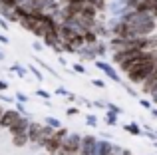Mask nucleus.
Wrapping results in <instances>:
<instances>
[{
    "label": "nucleus",
    "instance_id": "48",
    "mask_svg": "<svg viewBox=\"0 0 157 155\" xmlns=\"http://www.w3.org/2000/svg\"><path fill=\"white\" fill-rule=\"evenodd\" d=\"M155 32H157V20H155Z\"/></svg>",
    "mask_w": 157,
    "mask_h": 155
},
{
    "label": "nucleus",
    "instance_id": "13",
    "mask_svg": "<svg viewBox=\"0 0 157 155\" xmlns=\"http://www.w3.org/2000/svg\"><path fill=\"white\" fill-rule=\"evenodd\" d=\"M123 131H127L129 135H133V137H143L141 125H139V123H135V121H129V123H123Z\"/></svg>",
    "mask_w": 157,
    "mask_h": 155
},
{
    "label": "nucleus",
    "instance_id": "4",
    "mask_svg": "<svg viewBox=\"0 0 157 155\" xmlns=\"http://www.w3.org/2000/svg\"><path fill=\"white\" fill-rule=\"evenodd\" d=\"M96 68L98 70H101L104 74L109 78L111 81H115V84H123V80H121V76H119V72H117V68H113V64H109V62H105V60H96Z\"/></svg>",
    "mask_w": 157,
    "mask_h": 155
},
{
    "label": "nucleus",
    "instance_id": "27",
    "mask_svg": "<svg viewBox=\"0 0 157 155\" xmlns=\"http://www.w3.org/2000/svg\"><path fill=\"white\" fill-rule=\"evenodd\" d=\"M72 70H74V74H82V76H84L86 72H88V70L84 68V64H80V62H76V64H74V66H72Z\"/></svg>",
    "mask_w": 157,
    "mask_h": 155
},
{
    "label": "nucleus",
    "instance_id": "29",
    "mask_svg": "<svg viewBox=\"0 0 157 155\" xmlns=\"http://www.w3.org/2000/svg\"><path fill=\"white\" fill-rule=\"evenodd\" d=\"M90 84H92L94 88H100V89H104V88H105V81L101 80V78H94V80L90 81Z\"/></svg>",
    "mask_w": 157,
    "mask_h": 155
},
{
    "label": "nucleus",
    "instance_id": "32",
    "mask_svg": "<svg viewBox=\"0 0 157 155\" xmlns=\"http://www.w3.org/2000/svg\"><path fill=\"white\" fill-rule=\"evenodd\" d=\"M0 104H16V100L10 97L8 93H0Z\"/></svg>",
    "mask_w": 157,
    "mask_h": 155
},
{
    "label": "nucleus",
    "instance_id": "1",
    "mask_svg": "<svg viewBox=\"0 0 157 155\" xmlns=\"http://www.w3.org/2000/svg\"><path fill=\"white\" fill-rule=\"evenodd\" d=\"M155 64H141V66H137L135 70H131V72H127L125 78L131 81V84H137V85H141L143 81L147 80L151 74L155 72Z\"/></svg>",
    "mask_w": 157,
    "mask_h": 155
},
{
    "label": "nucleus",
    "instance_id": "22",
    "mask_svg": "<svg viewBox=\"0 0 157 155\" xmlns=\"http://www.w3.org/2000/svg\"><path fill=\"white\" fill-rule=\"evenodd\" d=\"M44 125H50V127H54V129H60V127H64V125L60 123V119H58V117H52V115H48L46 119H44Z\"/></svg>",
    "mask_w": 157,
    "mask_h": 155
},
{
    "label": "nucleus",
    "instance_id": "24",
    "mask_svg": "<svg viewBox=\"0 0 157 155\" xmlns=\"http://www.w3.org/2000/svg\"><path fill=\"white\" fill-rule=\"evenodd\" d=\"M14 100H16V101H20V104H24V105H26L28 101H30V96H28V93H24V92H16Z\"/></svg>",
    "mask_w": 157,
    "mask_h": 155
},
{
    "label": "nucleus",
    "instance_id": "5",
    "mask_svg": "<svg viewBox=\"0 0 157 155\" xmlns=\"http://www.w3.org/2000/svg\"><path fill=\"white\" fill-rule=\"evenodd\" d=\"M98 139L94 133H86L82 135V147H80V155H96V149H98Z\"/></svg>",
    "mask_w": 157,
    "mask_h": 155
},
{
    "label": "nucleus",
    "instance_id": "8",
    "mask_svg": "<svg viewBox=\"0 0 157 155\" xmlns=\"http://www.w3.org/2000/svg\"><path fill=\"white\" fill-rule=\"evenodd\" d=\"M42 127H44V123L32 119L30 127H28V139H30V145H38L40 135H42Z\"/></svg>",
    "mask_w": 157,
    "mask_h": 155
},
{
    "label": "nucleus",
    "instance_id": "12",
    "mask_svg": "<svg viewBox=\"0 0 157 155\" xmlns=\"http://www.w3.org/2000/svg\"><path fill=\"white\" fill-rule=\"evenodd\" d=\"M54 131H56V129L54 127H50V125H44L42 127V135H40V141H38V145H36V147H46V143L48 141H50V137L54 135Z\"/></svg>",
    "mask_w": 157,
    "mask_h": 155
},
{
    "label": "nucleus",
    "instance_id": "15",
    "mask_svg": "<svg viewBox=\"0 0 157 155\" xmlns=\"http://www.w3.org/2000/svg\"><path fill=\"white\" fill-rule=\"evenodd\" d=\"M84 42H86V46H96V44L100 42V36L94 30H86L84 32Z\"/></svg>",
    "mask_w": 157,
    "mask_h": 155
},
{
    "label": "nucleus",
    "instance_id": "7",
    "mask_svg": "<svg viewBox=\"0 0 157 155\" xmlns=\"http://www.w3.org/2000/svg\"><path fill=\"white\" fill-rule=\"evenodd\" d=\"M30 123H32V119L28 115H22L18 119V123L16 125H12L10 129H8V133H10L12 137L14 135H20V133H28V127H30Z\"/></svg>",
    "mask_w": 157,
    "mask_h": 155
},
{
    "label": "nucleus",
    "instance_id": "26",
    "mask_svg": "<svg viewBox=\"0 0 157 155\" xmlns=\"http://www.w3.org/2000/svg\"><path fill=\"white\" fill-rule=\"evenodd\" d=\"M107 109H109V112H113L115 115H121V113H123V108H119V105L111 104V101H107Z\"/></svg>",
    "mask_w": 157,
    "mask_h": 155
},
{
    "label": "nucleus",
    "instance_id": "45",
    "mask_svg": "<svg viewBox=\"0 0 157 155\" xmlns=\"http://www.w3.org/2000/svg\"><path fill=\"white\" fill-rule=\"evenodd\" d=\"M4 58H6V56H4V52H0V62H4Z\"/></svg>",
    "mask_w": 157,
    "mask_h": 155
},
{
    "label": "nucleus",
    "instance_id": "36",
    "mask_svg": "<svg viewBox=\"0 0 157 155\" xmlns=\"http://www.w3.org/2000/svg\"><path fill=\"white\" fill-rule=\"evenodd\" d=\"M8 88H10V84H8L6 80H2V78H0V93H6Z\"/></svg>",
    "mask_w": 157,
    "mask_h": 155
},
{
    "label": "nucleus",
    "instance_id": "38",
    "mask_svg": "<svg viewBox=\"0 0 157 155\" xmlns=\"http://www.w3.org/2000/svg\"><path fill=\"white\" fill-rule=\"evenodd\" d=\"M66 113H68V115H78V113H80V108H68Z\"/></svg>",
    "mask_w": 157,
    "mask_h": 155
},
{
    "label": "nucleus",
    "instance_id": "6",
    "mask_svg": "<svg viewBox=\"0 0 157 155\" xmlns=\"http://www.w3.org/2000/svg\"><path fill=\"white\" fill-rule=\"evenodd\" d=\"M20 113L16 112L14 108H8V109H4V113H2V117H0V127L2 129H10L12 125H16L18 123V119H20Z\"/></svg>",
    "mask_w": 157,
    "mask_h": 155
},
{
    "label": "nucleus",
    "instance_id": "43",
    "mask_svg": "<svg viewBox=\"0 0 157 155\" xmlns=\"http://www.w3.org/2000/svg\"><path fill=\"white\" fill-rule=\"evenodd\" d=\"M58 62H60L62 66H66V58H64V56H58Z\"/></svg>",
    "mask_w": 157,
    "mask_h": 155
},
{
    "label": "nucleus",
    "instance_id": "33",
    "mask_svg": "<svg viewBox=\"0 0 157 155\" xmlns=\"http://www.w3.org/2000/svg\"><path fill=\"white\" fill-rule=\"evenodd\" d=\"M139 105H141L143 109H153V104H151V100H145V97H143V100H139Z\"/></svg>",
    "mask_w": 157,
    "mask_h": 155
},
{
    "label": "nucleus",
    "instance_id": "2",
    "mask_svg": "<svg viewBox=\"0 0 157 155\" xmlns=\"http://www.w3.org/2000/svg\"><path fill=\"white\" fill-rule=\"evenodd\" d=\"M68 135H70V129H68V127H60V129H56V131H54V135L50 137V141L46 143L44 151L50 153V155H56L58 151H60V147L64 145V141L68 139Z\"/></svg>",
    "mask_w": 157,
    "mask_h": 155
},
{
    "label": "nucleus",
    "instance_id": "19",
    "mask_svg": "<svg viewBox=\"0 0 157 155\" xmlns=\"http://www.w3.org/2000/svg\"><path fill=\"white\" fill-rule=\"evenodd\" d=\"M34 62H36V64H38V66H42V70H44V72H48V74H50V76H54V78H60V74H58V72H56V70H54V68L50 66V64H46V62H44V60H40V58H36V60H34Z\"/></svg>",
    "mask_w": 157,
    "mask_h": 155
},
{
    "label": "nucleus",
    "instance_id": "42",
    "mask_svg": "<svg viewBox=\"0 0 157 155\" xmlns=\"http://www.w3.org/2000/svg\"><path fill=\"white\" fill-rule=\"evenodd\" d=\"M119 155H133V153H131V149L123 147V149H121V153H119Z\"/></svg>",
    "mask_w": 157,
    "mask_h": 155
},
{
    "label": "nucleus",
    "instance_id": "17",
    "mask_svg": "<svg viewBox=\"0 0 157 155\" xmlns=\"http://www.w3.org/2000/svg\"><path fill=\"white\" fill-rule=\"evenodd\" d=\"M119 115H115L113 112H109V109H105V115H104V123L105 125H109V127H115V125L119 123V119H117Z\"/></svg>",
    "mask_w": 157,
    "mask_h": 155
},
{
    "label": "nucleus",
    "instance_id": "51",
    "mask_svg": "<svg viewBox=\"0 0 157 155\" xmlns=\"http://www.w3.org/2000/svg\"><path fill=\"white\" fill-rule=\"evenodd\" d=\"M111 155H117V153H111Z\"/></svg>",
    "mask_w": 157,
    "mask_h": 155
},
{
    "label": "nucleus",
    "instance_id": "47",
    "mask_svg": "<svg viewBox=\"0 0 157 155\" xmlns=\"http://www.w3.org/2000/svg\"><path fill=\"white\" fill-rule=\"evenodd\" d=\"M153 147H155V149H157V141H155V143H153Z\"/></svg>",
    "mask_w": 157,
    "mask_h": 155
},
{
    "label": "nucleus",
    "instance_id": "40",
    "mask_svg": "<svg viewBox=\"0 0 157 155\" xmlns=\"http://www.w3.org/2000/svg\"><path fill=\"white\" fill-rule=\"evenodd\" d=\"M0 28H2V30H4V32H6V30H8V28H10V24H8V22H6V20H4V18H0Z\"/></svg>",
    "mask_w": 157,
    "mask_h": 155
},
{
    "label": "nucleus",
    "instance_id": "37",
    "mask_svg": "<svg viewBox=\"0 0 157 155\" xmlns=\"http://www.w3.org/2000/svg\"><path fill=\"white\" fill-rule=\"evenodd\" d=\"M32 48H34L36 52H42V50H44V44H42V40H34V42H32Z\"/></svg>",
    "mask_w": 157,
    "mask_h": 155
},
{
    "label": "nucleus",
    "instance_id": "20",
    "mask_svg": "<svg viewBox=\"0 0 157 155\" xmlns=\"http://www.w3.org/2000/svg\"><path fill=\"white\" fill-rule=\"evenodd\" d=\"M10 72H12V74H16L18 78H22V80H24V78H28V70L24 66H20V64H12Z\"/></svg>",
    "mask_w": 157,
    "mask_h": 155
},
{
    "label": "nucleus",
    "instance_id": "9",
    "mask_svg": "<svg viewBox=\"0 0 157 155\" xmlns=\"http://www.w3.org/2000/svg\"><path fill=\"white\" fill-rule=\"evenodd\" d=\"M139 89H141L143 96H151V93L155 92V89H157V74H155V72H153L149 78H147V80L143 81L141 85H139Z\"/></svg>",
    "mask_w": 157,
    "mask_h": 155
},
{
    "label": "nucleus",
    "instance_id": "16",
    "mask_svg": "<svg viewBox=\"0 0 157 155\" xmlns=\"http://www.w3.org/2000/svg\"><path fill=\"white\" fill-rule=\"evenodd\" d=\"M28 143H30L28 133H20V135H14V137H12V145H14V147H26Z\"/></svg>",
    "mask_w": 157,
    "mask_h": 155
},
{
    "label": "nucleus",
    "instance_id": "34",
    "mask_svg": "<svg viewBox=\"0 0 157 155\" xmlns=\"http://www.w3.org/2000/svg\"><path fill=\"white\" fill-rule=\"evenodd\" d=\"M143 137H147V139H151L155 143V141H157V131H155V129H151V131H143Z\"/></svg>",
    "mask_w": 157,
    "mask_h": 155
},
{
    "label": "nucleus",
    "instance_id": "18",
    "mask_svg": "<svg viewBox=\"0 0 157 155\" xmlns=\"http://www.w3.org/2000/svg\"><path fill=\"white\" fill-rule=\"evenodd\" d=\"M26 70H28V74H30V76H34L36 80L40 81V84L44 81V74L40 72V68H36V66H34V64H28V66H26Z\"/></svg>",
    "mask_w": 157,
    "mask_h": 155
},
{
    "label": "nucleus",
    "instance_id": "3",
    "mask_svg": "<svg viewBox=\"0 0 157 155\" xmlns=\"http://www.w3.org/2000/svg\"><path fill=\"white\" fill-rule=\"evenodd\" d=\"M80 147H82V135L70 131L68 139L64 141V145L60 147V151L56 155H80Z\"/></svg>",
    "mask_w": 157,
    "mask_h": 155
},
{
    "label": "nucleus",
    "instance_id": "50",
    "mask_svg": "<svg viewBox=\"0 0 157 155\" xmlns=\"http://www.w3.org/2000/svg\"><path fill=\"white\" fill-rule=\"evenodd\" d=\"M155 74H157V68H155Z\"/></svg>",
    "mask_w": 157,
    "mask_h": 155
},
{
    "label": "nucleus",
    "instance_id": "46",
    "mask_svg": "<svg viewBox=\"0 0 157 155\" xmlns=\"http://www.w3.org/2000/svg\"><path fill=\"white\" fill-rule=\"evenodd\" d=\"M2 113H4V105L0 104V117H2Z\"/></svg>",
    "mask_w": 157,
    "mask_h": 155
},
{
    "label": "nucleus",
    "instance_id": "10",
    "mask_svg": "<svg viewBox=\"0 0 157 155\" xmlns=\"http://www.w3.org/2000/svg\"><path fill=\"white\" fill-rule=\"evenodd\" d=\"M78 58H80V64H86V62H96L98 56H96V52H94L92 46H84L78 52Z\"/></svg>",
    "mask_w": 157,
    "mask_h": 155
},
{
    "label": "nucleus",
    "instance_id": "35",
    "mask_svg": "<svg viewBox=\"0 0 157 155\" xmlns=\"http://www.w3.org/2000/svg\"><path fill=\"white\" fill-rule=\"evenodd\" d=\"M92 105H94V108H98V109H107V101L96 100V101H92Z\"/></svg>",
    "mask_w": 157,
    "mask_h": 155
},
{
    "label": "nucleus",
    "instance_id": "25",
    "mask_svg": "<svg viewBox=\"0 0 157 155\" xmlns=\"http://www.w3.org/2000/svg\"><path fill=\"white\" fill-rule=\"evenodd\" d=\"M54 93H56V96H62V97H70V96H72V92H70V89H66L64 85H58Z\"/></svg>",
    "mask_w": 157,
    "mask_h": 155
},
{
    "label": "nucleus",
    "instance_id": "49",
    "mask_svg": "<svg viewBox=\"0 0 157 155\" xmlns=\"http://www.w3.org/2000/svg\"><path fill=\"white\" fill-rule=\"evenodd\" d=\"M42 155H50V153H46V151H44V153H42Z\"/></svg>",
    "mask_w": 157,
    "mask_h": 155
},
{
    "label": "nucleus",
    "instance_id": "14",
    "mask_svg": "<svg viewBox=\"0 0 157 155\" xmlns=\"http://www.w3.org/2000/svg\"><path fill=\"white\" fill-rule=\"evenodd\" d=\"M0 18H4L8 24H12V22L18 24V16H16V12L14 10H8V8H0Z\"/></svg>",
    "mask_w": 157,
    "mask_h": 155
},
{
    "label": "nucleus",
    "instance_id": "44",
    "mask_svg": "<svg viewBox=\"0 0 157 155\" xmlns=\"http://www.w3.org/2000/svg\"><path fill=\"white\" fill-rule=\"evenodd\" d=\"M149 113H151V115H153V117H155V119H157V108H155V105H153V109H151V112H149Z\"/></svg>",
    "mask_w": 157,
    "mask_h": 155
},
{
    "label": "nucleus",
    "instance_id": "31",
    "mask_svg": "<svg viewBox=\"0 0 157 155\" xmlns=\"http://www.w3.org/2000/svg\"><path fill=\"white\" fill-rule=\"evenodd\" d=\"M34 96H38V97H44V100H50V97H52V93L50 92H46V89H36V92H34Z\"/></svg>",
    "mask_w": 157,
    "mask_h": 155
},
{
    "label": "nucleus",
    "instance_id": "30",
    "mask_svg": "<svg viewBox=\"0 0 157 155\" xmlns=\"http://www.w3.org/2000/svg\"><path fill=\"white\" fill-rule=\"evenodd\" d=\"M121 85H123V89H125V92L129 93V96H133V97L137 96V89H135V88H133V85H131V84H125V81H123Z\"/></svg>",
    "mask_w": 157,
    "mask_h": 155
},
{
    "label": "nucleus",
    "instance_id": "28",
    "mask_svg": "<svg viewBox=\"0 0 157 155\" xmlns=\"http://www.w3.org/2000/svg\"><path fill=\"white\" fill-rule=\"evenodd\" d=\"M14 109L20 113V115H28V109H26V105H24V104H20V101H16V104H14Z\"/></svg>",
    "mask_w": 157,
    "mask_h": 155
},
{
    "label": "nucleus",
    "instance_id": "39",
    "mask_svg": "<svg viewBox=\"0 0 157 155\" xmlns=\"http://www.w3.org/2000/svg\"><path fill=\"white\" fill-rule=\"evenodd\" d=\"M0 44H4V46H6V44H10V38H8V36H4L2 32H0Z\"/></svg>",
    "mask_w": 157,
    "mask_h": 155
},
{
    "label": "nucleus",
    "instance_id": "11",
    "mask_svg": "<svg viewBox=\"0 0 157 155\" xmlns=\"http://www.w3.org/2000/svg\"><path fill=\"white\" fill-rule=\"evenodd\" d=\"M94 52H96L98 60H104L107 56V52H109V44H107V40H100V42L96 44V46H92Z\"/></svg>",
    "mask_w": 157,
    "mask_h": 155
},
{
    "label": "nucleus",
    "instance_id": "41",
    "mask_svg": "<svg viewBox=\"0 0 157 155\" xmlns=\"http://www.w3.org/2000/svg\"><path fill=\"white\" fill-rule=\"evenodd\" d=\"M149 97H151V104H153V105H155V108H157V89H155V92H153V93H151V96H149Z\"/></svg>",
    "mask_w": 157,
    "mask_h": 155
},
{
    "label": "nucleus",
    "instance_id": "23",
    "mask_svg": "<svg viewBox=\"0 0 157 155\" xmlns=\"http://www.w3.org/2000/svg\"><path fill=\"white\" fill-rule=\"evenodd\" d=\"M86 125L98 129V115H94V113H86Z\"/></svg>",
    "mask_w": 157,
    "mask_h": 155
},
{
    "label": "nucleus",
    "instance_id": "21",
    "mask_svg": "<svg viewBox=\"0 0 157 155\" xmlns=\"http://www.w3.org/2000/svg\"><path fill=\"white\" fill-rule=\"evenodd\" d=\"M24 0H0V8H8V10H16L18 4H22Z\"/></svg>",
    "mask_w": 157,
    "mask_h": 155
}]
</instances>
